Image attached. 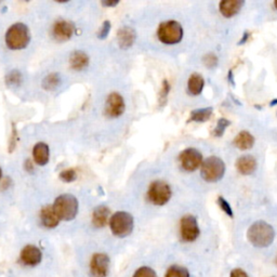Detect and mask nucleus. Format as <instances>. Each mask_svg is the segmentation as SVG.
<instances>
[{
    "label": "nucleus",
    "mask_w": 277,
    "mask_h": 277,
    "mask_svg": "<svg viewBox=\"0 0 277 277\" xmlns=\"http://www.w3.org/2000/svg\"><path fill=\"white\" fill-rule=\"evenodd\" d=\"M111 211L106 206H99L93 210L92 213V223L95 228H103L107 224L110 219Z\"/></svg>",
    "instance_id": "20"
},
{
    "label": "nucleus",
    "mask_w": 277,
    "mask_h": 277,
    "mask_svg": "<svg viewBox=\"0 0 277 277\" xmlns=\"http://www.w3.org/2000/svg\"><path fill=\"white\" fill-rule=\"evenodd\" d=\"M230 277H249L248 274L242 269H234L231 272Z\"/></svg>",
    "instance_id": "34"
},
{
    "label": "nucleus",
    "mask_w": 277,
    "mask_h": 277,
    "mask_svg": "<svg viewBox=\"0 0 277 277\" xmlns=\"http://www.w3.org/2000/svg\"><path fill=\"white\" fill-rule=\"evenodd\" d=\"M76 178H77V173L74 169H67V170H64L60 173L61 180L66 182V183H70V182L75 181Z\"/></svg>",
    "instance_id": "29"
},
{
    "label": "nucleus",
    "mask_w": 277,
    "mask_h": 277,
    "mask_svg": "<svg viewBox=\"0 0 277 277\" xmlns=\"http://www.w3.org/2000/svg\"><path fill=\"white\" fill-rule=\"evenodd\" d=\"M42 254L38 247L34 245H28L21 251V261L28 266H35L41 262Z\"/></svg>",
    "instance_id": "12"
},
{
    "label": "nucleus",
    "mask_w": 277,
    "mask_h": 277,
    "mask_svg": "<svg viewBox=\"0 0 277 277\" xmlns=\"http://www.w3.org/2000/svg\"><path fill=\"white\" fill-rule=\"evenodd\" d=\"M74 25L68 21L60 20L53 26V36L59 41H65L74 35Z\"/></svg>",
    "instance_id": "13"
},
{
    "label": "nucleus",
    "mask_w": 277,
    "mask_h": 277,
    "mask_svg": "<svg viewBox=\"0 0 277 277\" xmlns=\"http://www.w3.org/2000/svg\"><path fill=\"white\" fill-rule=\"evenodd\" d=\"M33 157L35 163L39 166L47 165L50 157V150L49 146L43 142H39L34 146L33 149Z\"/></svg>",
    "instance_id": "17"
},
{
    "label": "nucleus",
    "mask_w": 277,
    "mask_h": 277,
    "mask_svg": "<svg viewBox=\"0 0 277 277\" xmlns=\"http://www.w3.org/2000/svg\"><path fill=\"white\" fill-rule=\"evenodd\" d=\"M102 5L105 6V7H114L116 5H118V2H113V3H111V2H102Z\"/></svg>",
    "instance_id": "35"
},
{
    "label": "nucleus",
    "mask_w": 277,
    "mask_h": 277,
    "mask_svg": "<svg viewBox=\"0 0 277 277\" xmlns=\"http://www.w3.org/2000/svg\"><path fill=\"white\" fill-rule=\"evenodd\" d=\"M276 262H277V259H276Z\"/></svg>",
    "instance_id": "41"
},
{
    "label": "nucleus",
    "mask_w": 277,
    "mask_h": 277,
    "mask_svg": "<svg viewBox=\"0 0 277 277\" xmlns=\"http://www.w3.org/2000/svg\"><path fill=\"white\" fill-rule=\"evenodd\" d=\"M234 145L242 150H246L251 148L255 144V138L251 135V133L248 131H240L238 135L236 136V138L234 139Z\"/></svg>",
    "instance_id": "21"
},
{
    "label": "nucleus",
    "mask_w": 277,
    "mask_h": 277,
    "mask_svg": "<svg viewBox=\"0 0 277 277\" xmlns=\"http://www.w3.org/2000/svg\"><path fill=\"white\" fill-rule=\"evenodd\" d=\"M136 32L128 26H124V28L120 29L117 35L118 44L121 49H128L130 48L133 43L136 41Z\"/></svg>",
    "instance_id": "18"
},
{
    "label": "nucleus",
    "mask_w": 277,
    "mask_h": 277,
    "mask_svg": "<svg viewBox=\"0 0 277 277\" xmlns=\"http://www.w3.org/2000/svg\"><path fill=\"white\" fill-rule=\"evenodd\" d=\"M3 177V170H2V168H0V179H2Z\"/></svg>",
    "instance_id": "39"
},
{
    "label": "nucleus",
    "mask_w": 277,
    "mask_h": 277,
    "mask_svg": "<svg viewBox=\"0 0 277 277\" xmlns=\"http://www.w3.org/2000/svg\"><path fill=\"white\" fill-rule=\"evenodd\" d=\"M204 63L207 67L213 68L218 64V58L216 55H213V53H209V55L204 58Z\"/></svg>",
    "instance_id": "31"
},
{
    "label": "nucleus",
    "mask_w": 277,
    "mask_h": 277,
    "mask_svg": "<svg viewBox=\"0 0 277 277\" xmlns=\"http://www.w3.org/2000/svg\"><path fill=\"white\" fill-rule=\"evenodd\" d=\"M171 187L165 181H154L147 192L148 199L156 206H164L171 198Z\"/></svg>",
    "instance_id": "7"
},
{
    "label": "nucleus",
    "mask_w": 277,
    "mask_h": 277,
    "mask_svg": "<svg viewBox=\"0 0 277 277\" xmlns=\"http://www.w3.org/2000/svg\"><path fill=\"white\" fill-rule=\"evenodd\" d=\"M276 103H277V100H274V101H272V102H271V106H274V105H275Z\"/></svg>",
    "instance_id": "38"
},
{
    "label": "nucleus",
    "mask_w": 277,
    "mask_h": 277,
    "mask_svg": "<svg viewBox=\"0 0 277 277\" xmlns=\"http://www.w3.org/2000/svg\"><path fill=\"white\" fill-rule=\"evenodd\" d=\"M212 112H213L212 107H205V109L195 110L191 113L190 121H195V122L207 121L211 117Z\"/></svg>",
    "instance_id": "23"
},
{
    "label": "nucleus",
    "mask_w": 277,
    "mask_h": 277,
    "mask_svg": "<svg viewBox=\"0 0 277 277\" xmlns=\"http://www.w3.org/2000/svg\"><path fill=\"white\" fill-rule=\"evenodd\" d=\"M218 205L220 206V208L225 212V214H228V216L230 218H233L234 216V213H233V209H232L231 207V205L222 197V196H219L218 197Z\"/></svg>",
    "instance_id": "30"
},
{
    "label": "nucleus",
    "mask_w": 277,
    "mask_h": 277,
    "mask_svg": "<svg viewBox=\"0 0 277 277\" xmlns=\"http://www.w3.org/2000/svg\"><path fill=\"white\" fill-rule=\"evenodd\" d=\"M244 5L245 2H243V0H222L219 9L221 14L229 19V17L236 15Z\"/></svg>",
    "instance_id": "14"
},
{
    "label": "nucleus",
    "mask_w": 277,
    "mask_h": 277,
    "mask_svg": "<svg viewBox=\"0 0 277 277\" xmlns=\"http://www.w3.org/2000/svg\"><path fill=\"white\" fill-rule=\"evenodd\" d=\"M30 41V30L23 23H15L11 25L6 33V43L12 50H22L29 46Z\"/></svg>",
    "instance_id": "2"
},
{
    "label": "nucleus",
    "mask_w": 277,
    "mask_h": 277,
    "mask_svg": "<svg viewBox=\"0 0 277 277\" xmlns=\"http://www.w3.org/2000/svg\"><path fill=\"white\" fill-rule=\"evenodd\" d=\"M133 277H157L155 271L148 266H142L133 274Z\"/></svg>",
    "instance_id": "28"
},
{
    "label": "nucleus",
    "mask_w": 277,
    "mask_h": 277,
    "mask_svg": "<svg viewBox=\"0 0 277 277\" xmlns=\"http://www.w3.org/2000/svg\"><path fill=\"white\" fill-rule=\"evenodd\" d=\"M200 173L205 181L214 183L220 181L225 173V164L217 156H210L204 160Z\"/></svg>",
    "instance_id": "4"
},
{
    "label": "nucleus",
    "mask_w": 277,
    "mask_h": 277,
    "mask_svg": "<svg viewBox=\"0 0 277 277\" xmlns=\"http://www.w3.org/2000/svg\"><path fill=\"white\" fill-rule=\"evenodd\" d=\"M61 84V78L59 74H50L46 78L43 79L42 82V87L46 89V90H55Z\"/></svg>",
    "instance_id": "24"
},
{
    "label": "nucleus",
    "mask_w": 277,
    "mask_h": 277,
    "mask_svg": "<svg viewBox=\"0 0 277 277\" xmlns=\"http://www.w3.org/2000/svg\"><path fill=\"white\" fill-rule=\"evenodd\" d=\"M248 240L257 248L269 247L275 238V231L265 221H257L248 229Z\"/></svg>",
    "instance_id": "1"
},
{
    "label": "nucleus",
    "mask_w": 277,
    "mask_h": 277,
    "mask_svg": "<svg viewBox=\"0 0 277 277\" xmlns=\"http://www.w3.org/2000/svg\"><path fill=\"white\" fill-rule=\"evenodd\" d=\"M205 86V80L202 75L195 73L192 74L187 82V89L192 95H198L202 93Z\"/></svg>",
    "instance_id": "22"
},
{
    "label": "nucleus",
    "mask_w": 277,
    "mask_h": 277,
    "mask_svg": "<svg viewBox=\"0 0 277 277\" xmlns=\"http://www.w3.org/2000/svg\"><path fill=\"white\" fill-rule=\"evenodd\" d=\"M248 37H249V34H248V33H245V35H244V38H242V40L239 41V44H244V43L247 41Z\"/></svg>",
    "instance_id": "36"
},
{
    "label": "nucleus",
    "mask_w": 277,
    "mask_h": 277,
    "mask_svg": "<svg viewBox=\"0 0 277 277\" xmlns=\"http://www.w3.org/2000/svg\"><path fill=\"white\" fill-rule=\"evenodd\" d=\"M158 39L165 44L179 43L183 38V28L177 21H166L159 25L157 31Z\"/></svg>",
    "instance_id": "6"
},
{
    "label": "nucleus",
    "mask_w": 277,
    "mask_h": 277,
    "mask_svg": "<svg viewBox=\"0 0 277 277\" xmlns=\"http://www.w3.org/2000/svg\"><path fill=\"white\" fill-rule=\"evenodd\" d=\"M69 64L74 70H83L89 65V57L84 51H74L69 57Z\"/></svg>",
    "instance_id": "19"
},
{
    "label": "nucleus",
    "mask_w": 277,
    "mask_h": 277,
    "mask_svg": "<svg viewBox=\"0 0 277 277\" xmlns=\"http://www.w3.org/2000/svg\"><path fill=\"white\" fill-rule=\"evenodd\" d=\"M60 220L70 221L75 219L78 213V200L74 195H60L52 205Z\"/></svg>",
    "instance_id": "3"
},
{
    "label": "nucleus",
    "mask_w": 277,
    "mask_h": 277,
    "mask_svg": "<svg viewBox=\"0 0 277 277\" xmlns=\"http://www.w3.org/2000/svg\"><path fill=\"white\" fill-rule=\"evenodd\" d=\"M236 168L238 172L244 175L253 174L257 169V160L251 155H244L237 159Z\"/></svg>",
    "instance_id": "15"
},
{
    "label": "nucleus",
    "mask_w": 277,
    "mask_h": 277,
    "mask_svg": "<svg viewBox=\"0 0 277 277\" xmlns=\"http://www.w3.org/2000/svg\"><path fill=\"white\" fill-rule=\"evenodd\" d=\"M166 277H190V272L180 265H172L168 269Z\"/></svg>",
    "instance_id": "25"
},
{
    "label": "nucleus",
    "mask_w": 277,
    "mask_h": 277,
    "mask_svg": "<svg viewBox=\"0 0 277 277\" xmlns=\"http://www.w3.org/2000/svg\"><path fill=\"white\" fill-rule=\"evenodd\" d=\"M232 74H233V73H232V70H230V71H229V80H230V83H231L232 85H235L234 82H233V79H232Z\"/></svg>",
    "instance_id": "37"
},
{
    "label": "nucleus",
    "mask_w": 277,
    "mask_h": 277,
    "mask_svg": "<svg viewBox=\"0 0 277 277\" xmlns=\"http://www.w3.org/2000/svg\"><path fill=\"white\" fill-rule=\"evenodd\" d=\"M169 90H170V86H169L167 80H165L163 89H162V92H160V101H162V102L166 101V97H167V94L169 93Z\"/></svg>",
    "instance_id": "33"
},
{
    "label": "nucleus",
    "mask_w": 277,
    "mask_h": 277,
    "mask_svg": "<svg viewBox=\"0 0 277 277\" xmlns=\"http://www.w3.org/2000/svg\"><path fill=\"white\" fill-rule=\"evenodd\" d=\"M40 220L42 224L48 229H55L59 225L60 219L57 216V213L53 209V206H44L40 211Z\"/></svg>",
    "instance_id": "16"
},
{
    "label": "nucleus",
    "mask_w": 277,
    "mask_h": 277,
    "mask_svg": "<svg viewBox=\"0 0 277 277\" xmlns=\"http://www.w3.org/2000/svg\"><path fill=\"white\" fill-rule=\"evenodd\" d=\"M274 6H275V8L277 9V0H275V3H274Z\"/></svg>",
    "instance_id": "40"
},
{
    "label": "nucleus",
    "mask_w": 277,
    "mask_h": 277,
    "mask_svg": "<svg viewBox=\"0 0 277 277\" xmlns=\"http://www.w3.org/2000/svg\"><path fill=\"white\" fill-rule=\"evenodd\" d=\"M272 277H275V276H272Z\"/></svg>",
    "instance_id": "42"
},
{
    "label": "nucleus",
    "mask_w": 277,
    "mask_h": 277,
    "mask_svg": "<svg viewBox=\"0 0 277 277\" xmlns=\"http://www.w3.org/2000/svg\"><path fill=\"white\" fill-rule=\"evenodd\" d=\"M110 228L113 234L117 237H126L131 234L135 228V220L129 212L118 211L110 219Z\"/></svg>",
    "instance_id": "5"
},
{
    "label": "nucleus",
    "mask_w": 277,
    "mask_h": 277,
    "mask_svg": "<svg viewBox=\"0 0 277 277\" xmlns=\"http://www.w3.org/2000/svg\"><path fill=\"white\" fill-rule=\"evenodd\" d=\"M110 30H111V23L109 21H105L102 25L101 28V31L99 33V38L101 39H104L107 35H109L110 33Z\"/></svg>",
    "instance_id": "32"
},
{
    "label": "nucleus",
    "mask_w": 277,
    "mask_h": 277,
    "mask_svg": "<svg viewBox=\"0 0 277 277\" xmlns=\"http://www.w3.org/2000/svg\"><path fill=\"white\" fill-rule=\"evenodd\" d=\"M110 271V258L105 254H95L90 261V272L94 277H106Z\"/></svg>",
    "instance_id": "10"
},
{
    "label": "nucleus",
    "mask_w": 277,
    "mask_h": 277,
    "mask_svg": "<svg viewBox=\"0 0 277 277\" xmlns=\"http://www.w3.org/2000/svg\"><path fill=\"white\" fill-rule=\"evenodd\" d=\"M231 124V121L225 119V118H221L219 119L217 126H216V129H214V132H213V136L217 137V138H220L222 137L223 135H224V132L226 130V128Z\"/></svg>",
    "instance_id": "26"
},
{
    "label": "nucleus",
    "mask_w": 277,
    "mask_h": 277,
    "mask_svg": "<svg viewBox=\"0 0 277 277\" xmlns=\"http://www.w3.org/2000/svg\"><path fill=\"white\" fill-rule=\"evenodd\" d=\"M179 160H180L182 168L187 172H193L195 170H197L204 163L203 155L200 152L193 147L184 149L180 154V156H179Z\"/></svg>",
    "instance_id": "8"
},
{
    "label": "nucleus",
    "mask_w": 277,
    "mask_h": 277,
    "mask_svg": "<svg viewBox=\"0 0 277 277\" xmlns=\"http://www.w3.org/2000/svg\"><path fill=\"white\" fill-rule=\"evenodd\" d=\"M6 82L9 86H19L22 82V75L20 74V71L13 70L7 76Z\"/></svg>",
    "instance_id": "27"
},
{
    "label": "nucleus",
    "mask_w": 277,
    "mask_h": 277,
    "mask_svg": "<svg viewBox=\"0 0 277 277\" xmlns=\"http://www.w3.org/2000/svg\"><path fill=\"white\" fill-rule=\"evenodd\" d=\"M180 233L181 237L186 243H192L198 238L200 230L197 220L192 214H187L181 219L180 222Z\"/></svg>",
    "instance_id": "9"
},
{
    "label": "nucleus",
    "mask_w": 277,
    "mask_h": 277,
    "mask_svg": "<svg viewBox=\"0 0 277 277\" xmlns=\"http://www.w3.org/2000/svg\"><path fill=\"white\" fill-rule=\"evenodd\" d=\"M124 101L123 97L119 93H111L106 100V106H105V112L106 114L112 118H116L121 116L124 112Z\"/></svg>",
    "instance_id": "11"
}]
</instances>
